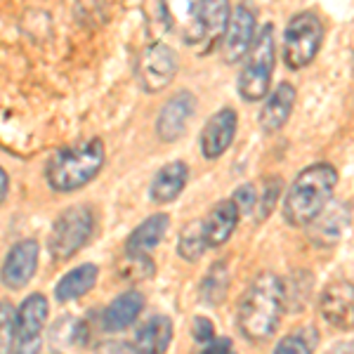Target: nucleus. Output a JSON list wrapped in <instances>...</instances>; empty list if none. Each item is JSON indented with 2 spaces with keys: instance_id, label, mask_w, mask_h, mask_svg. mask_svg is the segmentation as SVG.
Segmentation results:
<instances>
[{
  "instance_id": "f257e3e1",
  "label": "nucleus",
  "mask_w": 354,
  "mask_h": 354,
  "mask_svg": "<svg viewBox=\"0 0 354 354\" xmlns=\"http://www.w3.org/2000/svg\"><path fill=\"white\" fill-rule=\"evenodd\" d=\"M283 312V283L279 277L262 272L239 302V330L253 342L272 338Z\"/></svg>"
},
{
  "instance_id": "f03ea898",
  "label": "nucleus",
  "mask_w": 354,
  "mask_h": 354,
  "mask_svg": "<svg viewBox=\"0 0 354 354\" xmlns=\"http://www.w3.org/2000/svg\"><path fill=\"white\" fill-rule=\"evenodd\" d=\"M338 173L333 165L317 163L295 177L293 187L286 194L283 201V218L290 227H307L319 218L326 208L330 194L335 189Z\"/></svg>"
},
{
  "instance_id": "7ed1b4c3",
  "label": "nucleus",
  "mask_w": 354,
  "mask_h": 354,
  "mask_svg": "<svg viewBox=\"0 0 354 354\" xmlns=\"http://www.w3.org/2000/svg\"><path fill=\"white\" fill-rule=\"evenodd\" d=\"M102 165H104V145L100 140H85L57 151L45 168V177L55 192H76L95 180Z\"/></svg>"
},
{
  "instance_id": "20e7f679",
  "label": "nucleus",
  "mask_w": 354,
  "mask_h": 354,
  "mask_svg": "<svg viewBox=\"0 0 354 354\" xmlns=\"http://www.w3.org/2000/svg\"><path fill=\"white\" fill-rule=\"evenodd\" d=\"M274 71V28L267 24L258 33L248 50V62H245L241 76H239V93L248 102L265 100L267 90H270Z\"/></svg>"
},
{
  "instance_id": "39448f33",
  "label": "nucleus",
  "mask_w": 354,
  "mask_h": 354,
  "mask_svg": "<svg viewBox=\"0 0 354 354\" xmlns=\"http://www.w3.org/2000/svg\"><path fill=\"white\" fill-rule=\"evenodd\" d=\"M95 218L88 205H71L55 220L50 234V255L55 260H68L83 248L93 236Z\"/></svg>"
},
{
  "instance_id": "423d86ee",
  "label": "nucleus",
  "mask_w": 354,
  "mask_h": 354,
  "mask_svg": "<svg viewBox=\"0 0 354 354\" xmlns=\"http://www.w3.org/2000/svg\"><path fill=\"white\" fill-rule=\"evenodd\" d=\"M324 41V26L317 15H295L283 36V59L290 68H302L317 57Z\"/></svg>"
},
{
  "instance_id": "0eeeda50",
  "label": "nucleus",
  "mask_w": 354,
  "mask_h": 354,
  "mask_svg": "<svg viewBox=\"0 0 354 354\" xmlns=\"http://www.w3.org/2000/svg\"><path fill=\"white\" fill-rule=\"evenodd\" d=\"M177 73V57L168 45L156 43L142 53L137 62V78L147 93H158L175 78Z\"/></svg>"
},
{
  "instance_id": "6e6552de",
  "label": "nucleus",
  "mask_w": 354,
  "mask_h": 354,
  "mask_svg": "<svg viewBox=\"0 0 354 354\" xmlns=\"http://www.w3.org/2000/svg\"><path fill=\"white\" fill-rule=\"evenodd\" d=\"M38 255H41V248H38V241H33V239H24V241L15 243L10 248V253L5 255L3 267H0L3 286H8L10 290L24 288L36 274Z\"/></svg>"
},
{
  "instance_id": "1a4fd4ad",
  "label": "nucleus",
  "mask_w": 354,
  "mask_h": 354,
  "mask_svg": "<svg viewBox=\"0 0 354 354\" xmlns=\"http://www.w3.org/2000/svg\"><path fill=\"white\" fill-rule=\"evenodd\" d=\"M255 36V15L245 3L239 5L230 17V24L222 36V55L230 64H239L245 55H248L250 45Z\"/></svg>"
},
{
  "instance_id": "9d476101",
  "label": "nucleus",
  "mask_w": 354,
  "mask_h": 354,
  "mask_svg": "<svg viewBox=\"0 0 354 354\" xmlns=\"http://www.w3.org/2000/svg\"><path fill=\"white\" fill-rule=\"evenodd\" d=\"M322 314L330 326L340 330L354 328V286L350 281H333L322 293Z\"/></svg>"
},
{
  "instance_id": "9b49d317",
  "label": "nucleus",
  "mask_w": 354,
  "mask_h": 354,
  "mask_svg": "<svg viewBox=\"0 0 354 354\" xmlns=\"http://www.w3.org/2000/svg\"><path fill=\"white\" fill-rule=\"evenodd\" d=\"M194 109H196V97L187 93V90L170 97V102H165V106L158 113V121H156L158 137L163 142L180 140L187 130V121L194 116Z\"/></svg>"
},
{
  "instance_id": "f8f14e48",
  "label": "nucleus",
  "mask_w": 354,
  "mask_h": 354,
  "mask_svg": "<svg viewBox=\"0 0 354 354\" xmlns=\"http://www.w3.org/2000/svg\"><path fill=\"white\" fill-rule=\"evenodd\" d=\"M234 135H236V111L234 109H220L205 123L201 133V151L205 158L215 161L222 153L230 149Z\"/></svg>"
},
{
  "instance_id": "ddd939ff",
  "label": "nucleus",
  "mask_w": 354,
  "mask_h": 354,
  "mask_svg": "<svg viewBox=\"0 0 354 354\" xmlns=\"http://www.w3.org/2000/svg\"><path fill=\"white\" fill-rule=\"evenodd\" d=\"M142 310H145V295L140 290H125L102 312V328L109 333H121V330L133 326Z\"/></svg>"
},
{
  "instance_id": "4468645a",
  "label": "nucleus",
  "mask_w": 354,
  "mask_h": 354,
  "mask_svg": "<svg viewBox=\"0 0 354 354\" xmlns=\"http://www.w3.org/2000/svg\"><path fill=\"white\" fill-rule=\"evenodd\" d=\"M163 12L175 33H180L189 45H198L201 38V0H163Z\"/></svg>"
},
{
  "instance_id": "2eb2a0df",
  "label": "nucleus",
  "mask_w": 354,
  "mask_h": 354,
  "mask_svg": "<svg viewBox=\"0 0 354 354\" xmlns=\"http://www.w3.org/2000/svg\"><path fill=\"white\" fill-rule=\"evenodd\" d=\"M230 17V0H201V17H198V26H201L198 45H203L201 53H210L222 41Z\"/></svg>"
},
{
  "instance_id": "dca6fc26",
  "label": "nucleus",
  "mask_w": 354,
  "mask_h": 354,
  "mask_svg": "<svg viewBox=\"0 0 354 354\" xmlns=\"http://www.w3.org/2000/svg\"><path fill=\"white\" fill-rule=\"evenodd\" d=\"M239 208L234 205L232 198L227 201H220L213 205L208 215H205L203 222V236H205V243L208 245H222L232 239L234 230L239 225Z\"/></svg>"
},
{
  "instance_id": "f3484780",
  "label": "nucleus",
  "mask_w": 354,
  "mask_h": 354,
  "mask_svg": "<svg viewBox=\"0 0 354 354\" xmlns=\"http://www.w3.org/2000/svg\"><path fill=\"white\" fill-rule=\"evenodd\" d=\"M48 298L43 293H31L21 300L19 310H17V342L41 338V330L48 322Z\"/></svg>"
},
{
  "instance_id": "a211bd4d",
  "label": "nucleus",
  "mask_w": 354,
  "mask_h": 354,
  "mask_svg": "<svg viewBox=\"0 0 354 354\" xmlns=\"http://www.w3.org/2000/svg\"><path fill=\"white\" fill-rule=\"evenodd\" d=\"M173 340V322L163 314H156L142 328H137L133 350L135 354H165Z\"/></svg>"
},
{
  "instance_id": "6ab92c4d",
  "label": "nucleus",
  "mask_w": 354,
  "mask_h": 354,
  "mask_svg": "<svg viewBox=\"0 0 354 354\" xmlns=\"http://www.w3.org/2000/svg\"><path fill=\"white\" fill-rule=\"evenodd\" d=\"M187 180H189V168H187V163L173 161V163L163 165L151 180L149 198L156 203L175 201V198L182 194V189L187 187Z\"/></svg>"
},
{
  "instance_id": "aec40b11",
  "label": "nucleus",
  "mask_w": 354,
  "mask_h": 354,
  "mask_svg": "<svg viewBox=\"0 0 354 354\" xmlns=\"http://www.w3.org/2000/svg\"><path fill=\"white\" fill-rule=\"evenodd\" d=\"M168 227H170V218L165 213H156V215H151V218H147L145 222H140V225L130 232L128 241H125V253L147 255L149 250H153L163 241Z\"/></svg>"
},
{
  "instance_id": "412c9836",
  "label": "nucleus",
  "mask_w": 354,
  "mask_h": 354,
  "mask_svg": "<svg viewBox=\"0 0 354 354\" xmlns=\"http://www.w3.org/2000/svg\"><path fill=\"white\" fill-rule=\"evenodd\" d=\"M295 102V88L290 83H281L274 93L267 97L265 106L260 111V125L265 133H277L288 121Z\"/></svg>"
},
{
  "instance_id": "4be33fe9",
  "label": "nucleus",
  "mask_w": 354,
  "mask_h": 354,
  "mask_svg": "<svg viewBox=\"0 0 354 354\" xmlns=\"http://www.w3.org/2000/svg\"><path fill=\"white\" fill-rule=\"evenodd\" d=\"M97 277H100V270H97V265H90V262L78 265L76 270L66 272L55 286L57 302H71V300L83 298L85 293L93 290V286L97 283Z\"/></svg>"
},
{
  "instance_id": "5701e85b",
  "label": "nucleus",
  "mask_w": 354,
  "mask_h": 354,
  "mask_svg": "<svg viewBox=\"0 0 354 354\" xmlns=\"http://www.w3.org/2000/svg\"><path fill=\"white\" fill-rule=\"evenodd\" d=\"M205 248H208V243H205V236H203V222L196 220V222H192V225H187L180 234V241H177V253H180V258L187 262H196V260H201Z\"/></svg>"
},
{
  "instance_id": "b1692460",
  "label": "nucleus",
  "mask_w": 354,
  "mask_h": 354,
  "mask_svg": "<svg viewBox=\"0 0 354 354\" xmlns=\"http://www.w3.org/2000/svg\"><path fill=\"white\" fill-rule=\"evenodd\" d=\"M227 288H230V270L225 262H215L201 283V298L210 305H220L227 295Z\"/></svg>"
},
{
  "instance_id": "393cba45",
  "label": "nucleus",
  "mask_w": 354,
  "mask_h": 354,
  "mask_svg": "<svg viewBox=\"0 0 354 354\" xmlns=\"http://www.w3.org/2000/svg\"><path fill=\"white\" fill-rule=\"evenodd\" d=\"M319 215H322V222L312 230V236L322 243L338 241V239L342 236V232H345V227H347V213L345 210H340V205H338V208H333L330 213L324 215V210H322Z\"/></svg>"
},
{
  "instance_id": "a878e982",
  "label": "nucleus",
  "mask_w": 354,
  "mask_h": 354,
  "mask_svg": "<svg viewBox=\"0 0 354 354\" xmlns=\"http://www.w3.org/2000/svg\"><path fill=\"white\" fill-rule=\"evenodd\" d=\"M17 347V310L10 300H0V354H12Z\"/></svg>"
},
{
  "instance_id": "bb28decb",
  "label": "nucleus",
  "mask_w": 354,
  "mask_h": 354,
  "mask_svg": "<svg viewBox=\"0 0 354 354\" xmlns=\"http://www.w3.org/2000/svg\"><path fill=\"white\" fill-rule=\"evenodd\" d=\"M314 345H317V333L307 326V328H300V330H295V333L286 335V338L277 345L274 354H312Z\"/></svg>"
},
{
  "instance_id": "cd10ccee",
  "label": "nucleus",
  "mask_w": 354,
  "mask_h": 354,
  "mask_svg": "<svg viewBox=\"0 0 354 354\" xmlns=\"http://www.w3.org/2000/svg\"><path fill=\"white\" fill-rule=\"evenodd\" d=\"M234 205L239 208V215H248L250 210L255 208V203H258V194H255V187L253 185H241L236 192H234L232 196Z\"/></svg>"
},
{
  "instance_id": "c85d7f7f",
  "label": "nucleus",
  "mask_w": 354,
  "mask_h": 354,
  "mask_svg": "<svg viewBox=\"0 0 354 354\" xmlns=\"http://www.w3.org/2000/svg\"><path fill=\"white\" fill-rule=\"evenodd\" d=\"M192 335L196 342H210L215 338V326L208 317H194L192 322Z\"/></svg>"
},
{
  "instance_id": "c756f323",
  "label": "nucleus",
  "mask_w": 354,
  "mask_h": 354,
  "mask_svg": "<svg viewBox=\"0 0 354 354\" xmlns=\"http://www.w3.org/2000/svg\"><path fill=\"white\" fill-rule=\"evenodd\" d=\"M279 192H281V187H279V180H270L265 187V194H262V201H260V215L258 218H267V215L272 213L274 203H277L279 198Z\"/></svg>"
},
{
  "instance_id": "7c9ffc66",
  "label": "nucleus",
  "mask_w": 354,
  "mask_h": 354,
  "mask_svg": "<svg viewBox=\"0 0 354 354\" xmlns=\"http://www.w3.org/2000/svg\"><path fill=\"white\" fill-rule=\"evenodd\" d=\"M201 354H232V340L230 338H213L205 342Z\"/></svg>"
},
{
  "instance_id": "2f4dec72",
  "label": "nucleus",
  "mask_w": 354,
  "mask_h": 354,
  "mask_svg": "<svg viewBox=\"0 0 354 354\" xmlns=\"http://www.w3.org/2000/svg\"><path fill=\"white\" fill-rule=\"evenodd\" d=\"M133 345H125V342H102L97 347V354H133Z\"/></svg>"
},
{
  "instance_id": "473e14b6",
  "label": "nucleus",
  "mask_w": 354,
  "mask_h": 354,
  "mask_svg": "<svg viewBox=\"0 0 354 354\" xmlns=\"http://www.w3.org/2000/svg\"><path fill=\"white\" fill-rule=\"evenodd\" d=\"M15 354H41V338H31V340H19Z\"/></svg>"
},
{
  "instance_id": "72a5a7b5",
  "label": "nucleus",
  "mask_w": 354,
  "mask_h": 354,
  "mask_svg": "<svg viewBox=\"0 0 354 354\" xmlns=\"http://www.w3.org/2000/svg\"><path fill=\"white\" fill-rule=\"evenodd\" d=\"M8 189H10L8 173H5V170L0 168V203H3V201H5V196H8Z\"/></svg>"
},
{
  "instance_id": "f704fd0d",
  "label": "nucleus",
  "mask_w": 354,
  "mask_h": 354,
  "mask_svg": "<svg viewBox=\"0 0 354 354\" xmlns=\"http://www.w3.org/2000/svg\"><path fill=\"white\" fill-rule=\"evenodd\" d=\"M328 354H354V345H335Z\"/></svg>"
},
{
  "instance_id": "c9c22d12",
  "label": "nucleus",
  "mask_w": 354,
  "mask_h": 354,
  "mask_svg": "<svg viewBox=\"0 0 354 354\" xmlns=\"http://www.w3.org/2000/svg\"><path fill=\"white\" fill-rule=\"evenodd\" d=\"M53 354H57V352H53Z\"/></svg>"
},
{
  "instance_id": "e433bc0d",
  "label": "nucleus",
  "mask_w": 354,
  "mask_h": 354,
  "mask_svg": "<svg viewBox=\"0 0 354 354\" xmlns=\"http://www.w3.org/2000/svg\"><path fill=\"white\" fill-rule=\"evenodd\" d=\"M232 354H234V352H232Z\"/></svg>"
}]
</instances>
